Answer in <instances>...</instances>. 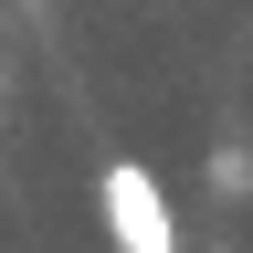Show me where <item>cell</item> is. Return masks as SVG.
<instances>
[{
    "instance_id": "6da1fadb",
    "label": "cell",
    "mask_w": 253,
    "mask_h": 253,
    "mask_svg": "<svg viewBox=\"0 0 253 253\" xmlns=\"http://www.w3.org/2000/svg\"><path fill=\"white\" fill-rule=\"evenodd\" d=\"M95 211H106L116 253H179V201L158 190L148 158H106V169H95Z\"/></svg>"
},
{
    "instance_id": "7a4b0ae2",
    "label": "cell",
    "mask_w": 253,
    "mask_h": 253,
    "mask_svg": "<svg viewBox=\"0 0 253 253\" xmlns=\"http://www.w3.org/2000/svg\"><path fill=\"white\" fill-rule=\"evenodd\" d=\"M211 190H221V201H243V190H253V148H232V137H221L211 148V169H201Z\"/></svg>"
}]
</instances>
